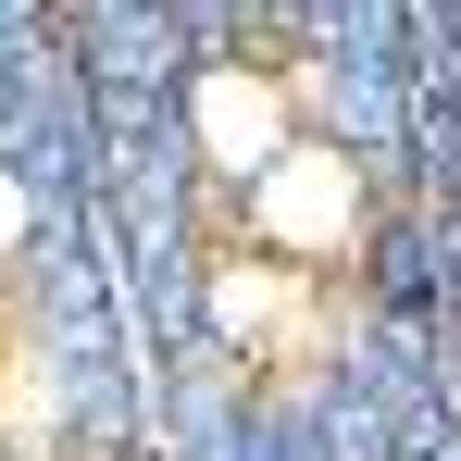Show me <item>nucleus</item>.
<instances>
[{
    "label": "nucleus",
    "mask_w": 461,
    "mask_h": 461,
    "mask_svg": "<svg viewBox=\"0 0 461 461\" xmlns=\"http://www.w3.org/2000/svg\"><path fill=\"white\" fill-rule=\"evenodd\" d=\"M13 237H25V187L0 175V249H13Z\"/></svg>",
    "instance_id": "obj_3"
},
{
    "label": "nucleus",
    "mask_w": 461,
    "mask_h": 461,
    "mask_svg": "<svg viewBox=\"0 0 461 461\" xmlns=\"http://www.w3.org/2000/svg\"><path fill=\"white\" fill-rule=\"evenodd\" d=\"M187 113H200V162H225V175H249V162L287 150V100H275L262 63H212Z\"/></svg>",
    "instance_id": "obj_2"
},
{
    "label": "nucleus",
    "mask_w": 461,
    "mask_h": 461,
    "mask_svg": "<svg viewBox=\"0 0 461 461\" xmlns=\"http://www.w3.org/2000/svg\"><path fill=\"white\" fill-rule=\"evenodd\" d=\"M249 225H262L275 262L324 275V262L362 237V162H337V150H275V162H249Z\"/></svg>",
    "instance_id": "obj_1"
}]
</instances>
